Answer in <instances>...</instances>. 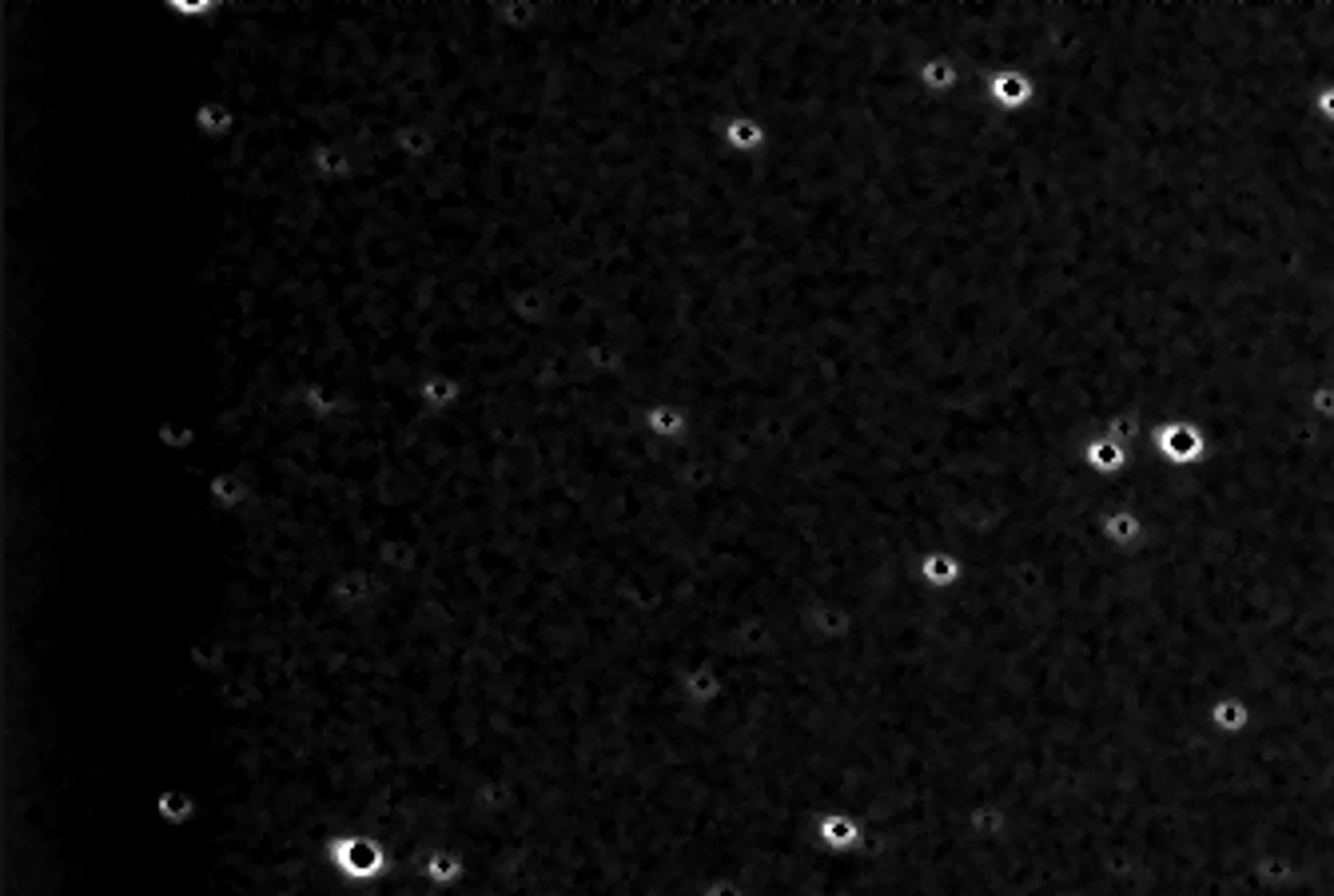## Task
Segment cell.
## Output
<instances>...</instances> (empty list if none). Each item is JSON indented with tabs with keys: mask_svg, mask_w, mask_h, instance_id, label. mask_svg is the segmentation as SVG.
Listing matches in <instances>:
<instances>
[{
	"mask_svg": "<svg viewBox=\"0 0 1334 896\" xmlns=\"http://www.w3.org/2000/svg\"><path fill=\"white\" fill-rule=\"evenodd\" d=\"M331 856H335V865L355 877V881H371V877H379L383 872V849L375 840L366 837H343L331 845Z\"/></svg>",
	"mask_w": 1334,
	"mask_h": 896,
	"instance_id": "6da1fadb",
	"label": "cell"
},
{
	"mask_svg": "<svg viewBox=\"0 0 1334 896\" xmlns=\"http://www.w3.org/2000/svg\"><path fill=\"white\" fill-rule=\"evenodd\" d=\"M431 877H438V881H443V877H459V861H454V856H431Z\"/></svg>",
	"mask_w": 1334,
	"mask_h": 896,
	"instance_id": "7a4b0ae2",
	"label": "cell"
}]
</instances>
